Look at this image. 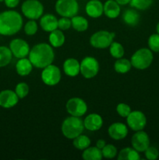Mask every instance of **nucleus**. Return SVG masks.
I'll list each match as a JSON object with an SVG mask.
<instances>
[{"mask_svg":"<svg viewBox=\"0 0 159 160\" xmlns=\"http://www.w3.org/2000/svg\"><path fill=\"white\" fill-rule=\"evenodd\" d=\"M24 32L26 35L32 36L37 33L38 26L37 23L34 20H30L29 21L26 22L24 25Z\"/></svg>","mask_w":159,"mask_h":160,"instance_id":"nucleus-35","label":"nucleus"},{"mask_svg":"<svg viewBox=\"0 0 159 160\" xmlns=\"http://www.w3.org/2000/svg\"><path fill=\"white\" fill-rule=\"evenodd\" d=\"M148 47L154 52H159V34H153L149 37L147 41Z\"/></svg>","mask_w":159,"mask_h":160,"instance_id":"nucleus-34","label":"nucleus"},{"mask_svg":"<svg viewBox=\"0 0 159 160\" xmlns=\"http://www.w3.org/2000/svg\"><path fill=\"white\" fill-rule=\"evenodd\" d=\"M126 123L128 127L136 132L143 130L147 124V117L141 111H131L129 116L126 117Z\"/></svg>","mask_w":159,"mask_h":160,"instance_id":"nucleus-11","label":"nucleus"},{"mask_svg":"<svg viewBox=\"0 0 159 160\" xmlns=\"http://www.w3.org/2000/svg\"><path fill=\"white\" fill-rule=\"evenodd\" d=\"M23 27V18L15 10L0 12V34L11 36L17 34Z\"/></svg>","mask_w":159,"mask_h":160,"instance_id":"nucleus-2","label":"nucleus"},{"mask_svg":"<svg viewBox=\"0 0 159 160\" xmlns=\"http://www.w3.org/2000/svg\"><path fill=\"white\" fill-rule=\"evenodd\" d=\"M20 0H4L6 6L10 9L17 7L20 3Z\"/></svg>","mask_w":159,"mask_h":160,"instance_id":"nucleus-39","label":"nucleus"},{"mask_svg":"<svg viewBox=\"0 0 159 160\" xmlns=\"http://www.w3.org/2000/svg\"><path fill=\"white\" fill-rule=\"evenodd\" d=\"M128 128L126 124L120 122H115L111 124L108 129V133L111 138L114 140H123L128 135Z\"/></svg>","mask_w":159,"mask_h":160,"instance_id":"nucleus-14","label":"nucleus"},{"mask_svg":"<svg viewBox=\"0 0 159 160\" xmlns=\"http://www.w3.org/2000/svg\"><path fill=\"white\" fill-rule=\"evenodd\" d=\"M12 53L10 48L6 46H0V67H6L11 62Z\"/></svg>","mask_w":159,"mask_h":160,"instance_id":"nucleus-29","label":"nucleus"},{"mask_svg":"<svg viewBox=\"0 0 159 160\" xmlns=\"http://www.w3.org/2000/svg\"><path fill=\"white\" fill-rule=\"evenodd\" d=\"M84 128L90 131H96L101 128L103 125V119L99 114L90 113L86 117L84 120Z\"/></svg>","mask_w":159,"mask_h":160,"instance_id":"nucleus-17","label":"nucleus"},{"mask_svg":"<svg viewBox=\"0 0 159 160\" xmlns=\"http://www.w3.org/2000/svg\"><path fill=\"white\" fill-rule=\"evenodd\" d=\"M85 11L91 18H98L104 13V4L100 0H90L86 4Z\"/></svg>","mask_w":159,"mask_h":160,"instance_id":"nucleus-16","label":"nucleus"},{"mask_svg":"<svg viewBox=\"0 0 159 160\" xmlns=\"http://www.w3.org/2000/svg\"><path fill=\"white\" fill-rule=\"evenodd\" d=\"M65 109L70 116L80 117L87 112V105L84 99L78 97L71 98L67 101Z\"/></svg>","mask_w":159,"mask_h":160,"instance_id":"nucleus-10","label":"nucleus"},{"mask_svg":"<svg viewBox=\"0 0 159 160\" xmlns=\"http://www.w3.org/2000/svg\"><path fill=\"white\" fill-rule=\"evenodd\" d=\"M117 2L118 4H119L120 6H126V5L129 4L131 2V0H115Z\"/></svg>","mask_w":159,"mask_h":160,"instance_id":"nucleus-41","label":"nucleus"},{"mask_svg":"<svg viewBox=\"0 0 159 160\" xmlns=\"http://www.w3.org/2000/svg\"><path fill=\"white\" fill-rule=\"evenodd\" d=\"M156 31H157V34H159V22L157 23V26H156Z\"/></svg>","mask_w":159,"mask_h":160,"instance_id":"nucleus-42","label":"nucleus"},{"mask_svg":"<svg viewBox=\"0 0 159 160\" xmlns=\"http://www.w3.org/2000/svg\"><path fill=\"white\" fill-rule=\"evenodd\" d=\"M28 56L33 67L43 69L52 63L55 59V52L51 45L39 43L31 48Z\"/></svg>","mask_w":159,"mask_h":160,"instance_id":"nucleus-1","label":"nucleus"},{"mask_svg":"<svg viewBox=\"0 0 159 160\" xmlns=\"http://www.w3.org/2000/svg\"><path fill=\"white\" fill-rule=\"evenodd\" d=\"M9 48L12 52V56L18 59L26 57L31 50L27 42L21 38H15L11 41Z\"/></svg>","mask_w":159,"mask_h":160,"instance_id":"nucleus-12","label":"nucleus"},{"mask_svg":"<svg viewBox=\"0 0 159 160\" xmlns=\"http://www.w3.org/2000/svg\"><path fill=\"white\" fill-rule=\"evenodd\" d=\"M48 40H49L50 45L53 48H59L65 43V38L62 31H61L60 29H56L50 32Z\"/></svg>","mask_w":159,"mask_h":160,"instance_id":"nucleus-23","label":"nucleus"},{"mask_svg":"<svg viewBox=\"0 0 159 160\" xmlns=\"http://www.w3.org/2000/svg\"><path fill=\"white\" fill-rule=\"evenodd\" d=\"M99 62L92 56H87L80 62V73L86 79L94 78L99 72Z\"/></svg>","mask_w":159,"mask_h":160,"instance_id":"nucleus-8","label":"nucleus"},{"mask_svg":"<svg viewBox=\"0 0 159 160\" xmlns=\"http://www.w3.org/2000/svg\"><path fill=\"white\" fill-rule=\"evenodd\" d=\"M84 120L78 117H69L63 120L61 126V131L64 137L68 139H73L81 134L84 130Z\"/></svg>","mask_w":159,"mask_h":160,"instance_id":"nucleus-3","label":"nucleus"},{"mask_svg":"<svg viewBox=\"0 0 159 160\" xmlns=\"http://www.w3.org/2000/svg\"><path fill=\"white\" fill-rule=\"evenodd\" d=\"M154 59V55L150 48H142L136 51L131 56L130 62L132 67L137 70H145L151 65Z\"/></svg>","mask_w":159,"mask_h":160,"instance_id":"nucleus-4","label":"nucleus"},{"mask_svg":"<svg viewBox=\"0 0 159 160\" xmlns=\"http://www.w3.org/2000/svg\"><path fill=\"white\" fill-rule=\"evenodd\" d=\"M105 145H106L105 141L103 140V139H99V140H98L96 142V147H98V148H100V149H102V148L105 146Z\"/></svg>","mask_w":159,"mask_h":160,"instance_id":"nucleus-40","label":"nucleus"},{"mask_svg":"<svg viewBox=\"0 0 159 160\" xmlns=\"http://www.w3.org/2000/svg\"><path fill=\"white\" fill-rule=\"evenodd\" d=\"M131 144L132 148L137 152H143L150 146L149 136L143 130L136 131L131 138Z\"/></svg>","mask_w":159,"mask_h":160,"instance_id":"nucleus-13","label":"nucleus"},{"mask_svg":"<svg viewBox=\"0 0 159 160\" xmlns=\"http://www.w3.org/2000/svg\"><path fill=\"white\" fill-rule=\"evenodd\" d=\"M132 68V64L130 60L125 58H120L117 59L114 63V70L115 72L118 73H126L129 71Z\"/></svg>","mask_w":159,"mask_h":160,"instance_id":"nucleus-27","label":"nucleus"},{"mask_svg":"<svg viewBox=\"0 0 159 160\" xmlns=\"http://www.w3.org/2000/svg\"><path fill=\"white\" fill-rule=\"evenodd\" d=\"M121 12L120 5L115 0H107L104 4V13L108 18L115 19Z\"/></svg>","mask_w":159,"mask_h":160,"instance_id":"nucleus-20","label":"nucleus"},{"mask_svg":"<svg viewBox=\"0 0 159 160\" xmlns=\"http://www.w3.org/2000/svg\"><path fill=\"white\" fill-rule=\"evenodd\" d=\"M118 160H140V156L139 152L134 149L133 148H123L119 152L118 155Z\"/></svg>","mask_w":159,"mask_h":160,"instance_id":"nucleus-26","label":"nucleus"},{"mask_svg":"<svg viewBox=\"0 0 159 160\" xmlns=\"http://www.w3.org/2000/svg\"><path fill=\"white\" fill-rule=\"evenodd\" d=\"M73 145L76 149L84 151L90 145V139L87 136L84 134H80L77 137L73 139Z\"/></svg>","mask_w":159,"mask_h":160,"instance_id":"nucleus-28","label":"nucleus"},{"mask_svg":"<svg viewBox=\"0 0 159 160\" xmlns=\"http://www.w3.org/2000/svg\"><path fill=\"white\" fill-rule=\"evenodd\" d=\"M72 27L71 18L62 17L58 20V28L61 31H67Z\"/></svg>","mask_w":159,"mask_h":160,"instance_id":"nucleus-37","label":"nucleus"},{"mask_svg":"<svg viewBox=\"0 0 159 160\" xmlns=\"http://www.w3.org/2000/svg\"><path fill=\"white\" fill-rule=\"evenodd\" d=\"M101 152H102L103 157L106 159H113L118 154L116 147L111 144L105 145V146L101 149Z\"/></svg>","mask_w":159,"mask_h":160,"instance_id":"nucleus-32","label":"nucleus"},{"mask_svg":"<svg viewBox=\"0 0 159 160\" xmlns=\"http://www.w3.org/2000/svg\"><path fill=\"white\" fill-rule=\"evenodd\" d=\"M72 28L78 32H84L88 28V20L82 16H74L71 18Z\"/></svg>","mask_w":159,"mask_h":160,"instance_id":"nucleus-25","label":"nucleus"},{"mask_svg":"<svg viewBox=\"0 0 159 160\" xmlns=\"http://www.w3.org/2000/svg\"><path fill=\"white\" fill-rule=\"evenodd\" d=\"M40 26L46 32H51L58 29V19L53 14L42 15L40 18Z\"/></svg>","mask_w":159,"mask_h":160,"instance_id":"nucleus-19","label":"nucleus"},{"mask_svg":"<svg viewBox=\"0 0 159 160\" xmlns=\"http://www.w3.org/2000/svg\"><path fill=\"white\" fill-rule=\"evenodd\" d=\"M61 70L57 66L52 63L43 68L41 73V80L46 85L55 86L61 81Z\"/></svg>","mask_w":159,"mask_h":160,"instance_id":"nucleus-9","label":"nucleus"},{"mask_svg":"<svg viewBox=\"0 0 159 160\" xmlns=\"http://www.w3.org/2000/svg\"><path fill=\"white\" fill-rule=\"evenodd\" d=\"M154 0H131V7L138 10H146L151 6Z\"/></svg>","mask_w":159,"mask_h":160,"instance_id":"nucleus-31","label":"nucleus"},{"mask_svg":"<svg viewBox=\"0 0 159 160\" xmlns=\"http://www.w3.org/2000/svg\"><path fill=\"white\" fill-rule=\"evenodd\" d=\"M29 86L25 82H20L17 84L15 88V92L19 97V98H23L28 95L29 93Z\"/></svg>","mask_w":159,"mask_h":160,"instance_id":"nucleus-33","label":"nucleus"},{"mask_svg":"<svg viewBox=\"0 0 159 160\" xmlns=\"http://www.w3.org/2000/svg\"><path fill=\"white\" fill-rule=\"evenodd\" d=\"M115 37L114 32L107 31H99L92 34L90 38V44L92 47L104 49L110 46Z\"/></svg>","mask_w":159,"mask_h":160,"instance_id":"nucleus-6","label":"nucleus"},{"mask_svg":"<svg viewBox=\"0 0 159 160\" xmlns=\"http://www.w3.org/2000/svg\"><path fill=\"white\" fill-rule=\"evenodd\" d=\"M123 20L129 26H137L140 21V14L136 9H128L123 12Z\"/></svg>","mask_w":159,"mask_h":160,"instance_id":"nucleus-22","label":"nucleus"},{"mask_svg":"<svg viewBox=\"0 0 159 160\" xmlns=\"http://www.w3.org/2000/svg\"><path fill=\"white\" fill-rule=\"evenodd\" d=\"M109 48V52H110L111 56L112 57L115 58V59H120L123 58L125 54V49L122 44L118 43L117 42H112Z\"/></svg>","mask_w":159,"mask_h":160,"instance_id":"nucleus-30","label":"nucleus"},{"mask_svg":"<svg viewBox=\"0 0 159 160\" xmlns=\"http://www.w3.org/2000/svg\"><path fill=\"white\" fill-rule=\"evenodd\" d=\"M1 1H3V0H0V2H1Z\"/></svg>","mask_w":159,"mask_h":160,"instance_id":"nucleus-43","label":"nucleus"},{"mask_svg":"<svg viewBox=\"0 0 159 160\" xmlns=\"http://www.w3.org/2000/svg\"><path fill=\"white\" fill-rule=\"evenodd\" d=\"M131 108L126 103H119L116 106V112L123 118H126L131 112Z\"/></svg>","mask_w":159,"mask_h":160,"instance_id":"nucleus-36","label":"nucleus"},{"mask_svg":"<svg viewBox=\"0 0 159 160\" xmlns=\"http://www.w3.org/2000/svg\"><path fill=\"white\" fill-rule=\"evenodd\" d=\"M55 8L59 16L68 18L76 16L79 12L77 0H57Z\"/></svg>","mask_w":159,"mask_h":160,"instance_id":"nucleus-7","label":"nucleus"},{"mask_svg":"<svg viewBox=\"0 0 159 160\" xmlns=\"http://www.w3.org/2000/svg\"><path fill=\"white\" fill-rule=\"evenodd\" d=\"M82 158L84 160H101L103 158L101 149L96 146H89L83 152Z\"/></svg>","mask_w":159,"mask_h":160,"instance_id":"nucleus-24","label":"nucleus"},{"mask_svg":"<svg viewBox=\"0 0 159 160\" xmlns=\"http://www.w3.org/2000/svg\"><path fill=\"white\" fill-rule=\"evenodd\" d=\"M145 157L149 160H155L158 158L159 152L155 147L149 146L144 151Z\"/></svg>","mask_w":159,"mask_h":160,"instance_id":"nucleus-38","label":"nucleus"},{"mask_svg":"<svg viewBox=\"0 0 159 160\" xmlns=\"http://www.w3.org/2000/svg\"><path fill=\"white\" fill-rule=\"evenodd\" d=\"M19 97L15 91L3 90L0 92V106L6 109H9L18 103Z\"/></svg>","mask_w":159,"mask_h":160,"instance_id":"nucleus-15","label":"nucleus"},{"mask_svg":"<svg viewBox=\"0 0 159 160\" xmlns=\"http://www.w3.org/2000/svg\"><path fill=\"white\" fill-rule=\"evenodd\" d=\"M22 13L29 20H38L44 13V6L39 0H26L21 6Z\"/></svg>","mask_w":159,"mask_h":160,"instance_id":"nucleus-5","label":"nucleus"},{"mask_svg":"<svg viewBox=\"0 0 159 160\" xmlns=\"http://www.w3.org/2000/svg\"><path fill=\"white\" fill-rule=\"evenodd\" d=\"M63 71L69 77H76L80 73V63L74 58H68L63 62Z\"/></svg>","mask_w":159,"mask_h":160,"instance_id":"nucleus-18","label":"nucleus"},{"mask_svg":"<svg viewBox=\"0 0 159 160\" xmlns=\"http://www.w3.org/2000/svg\"><path fill=\"white\" fill-rule=\"evenodd\" d=\"M33 69V65L29 59L22 58L17 61L16 64V70L20 76L25 77L31 73Z\"/></svg>","mask_w":159,"mask_h":160,"instance_id":"nucleus-21","label":"nucleus"}]
</instances>
